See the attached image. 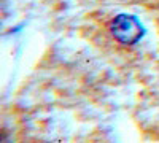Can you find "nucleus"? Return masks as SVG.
I'll use <instances>...</instances> for the list:
<instances>
[{
    "instance_id": "f257e3e1",
    "label": "nucleus",
    "mask_w": 159,
    "mask_h": 143,
    "mask_svg": "<svg viewBox=\"0 0 159 143\" xmlns=\"http://www.w3.org/2000/svg\"><path fill=\"white\" fill-rule=\"evenodd\" d=\"M108 32L116 43L123 46H134L143 38L145 27L135 16L123 13L110 21Z\"/></svg>"
}]
</instances>
